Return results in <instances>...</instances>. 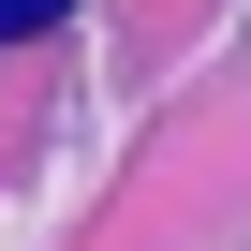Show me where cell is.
<instances>
[{
  "instance_id": "1",
  "label": "cell",
  "mask_w": 251,
  "mask_h": 251,
  "mask_svg": "<svg viewBox=\"0 0 251 251\" xmlns=\"http://www.w3.org/2000/svg\"><path fill=\"white\" fill-rule=\"evenodd\" d=\"M30 30H59V0H0V45H30Z\"/></svg>"
}]
</instances>
